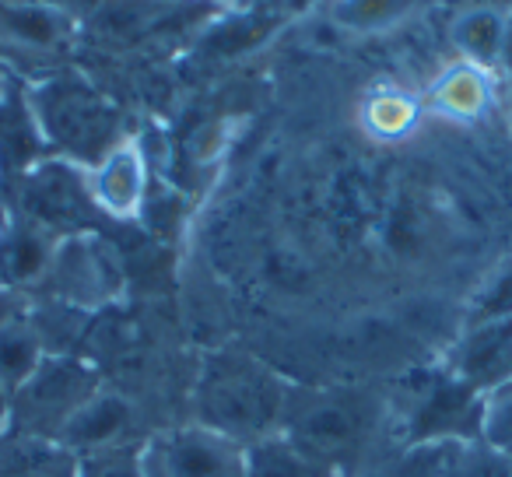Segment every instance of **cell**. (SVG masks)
Listing matches in <instances>:
<instances>
[{"mask_svg":"<svg viewBox=\"0 0 512 477\" xmlns=\"http://www.w3.org/2000/svg\"><path fill=\"white\" fill-rule=\"evenodd\" d=\"M144 477H246L242 449L235 439L207 425L179 428L141 453Z\"/></svg>","mask_w":512,"mask_h":477,"instance_id":"1","label":"cell"},{"mask_svg":"<svg viewBox=\"0 0 512 477\" xmlns=\"http://www.w3.org/2000/svg\"><path fill=\"white\" fill-rule=\"evenodd\" d=\"M15 393V411L22 421L64 428L95 397V379L74 362H39V369Z\"/></svg>","mask_w":512,"mask_h":477,"instance_id":"2","label":"cell"},{"mask_svg":"<svg viewBox=\"0 0 512 477\" xmlns=\"http://www.w3.org/2000/svg\"><path fill=\"white\" fill-rule=\"evenodd\" d=\"M200 404L207 414V428L214 432L228 435V428L232 432H264L278 414L281 393L267 379L228 372L225 379H211L204 386Z\"/></svg>","mask_w":512,"mask_h":477,"instance_id":"3","label":"cell"},{"mask_svg":"<svg viewBox=\"0 0 512 477\" xmlns=\"http://www.w3.org/2000/svg\"><path fill=\"white\" fill-rule=\"evenodd\" d=\"M463 383L474 390H495L512 379V320H491L474 330L460 355Z\"/></svg>","mask_w":512,"mask_h":477,"instance_id":"4","label":"cell"},{"mask_svg":"<svg viewBox=\"0 0 512 477\" xmlns=\"http://www.w3.org/2000/svg\"><path fill=\"white\" fill-rule=\"evenodd\" d=\"M127 407L116 397H92L64 428H60V442L67 449H81V453H99V449H113V439L127 428Z\"/></svg>","mask_w":512,"mask_h":477,"instance_id":"5","label":"cell"},{"mask_svg":"<svg viewBox=\"0 0 512 477\" xmlns=\"http://www.w3.org/2000/svg\"><path fill=\"white\" fill-rule=\"evenodd\" d=\"M246 477H334L327 460L292 439H260L242 453Z\"/></svg>","mask_w":512,"mask_h":477,"instance_id":"6","label":"cell"},{"mask_svg":"<svg viewBox=\"0 0 512 477\" xmlns=\"http://www.w3.org/2000/svg\"><path fill=\"white\" fill-rule=\"evenodd\" d=\"M463 460H467L463 442H421L386 477H463Z\"/></svg>","mask_w":512,"mask_h":477,"instance_id":"7","label":"cell"},{"mask_svg":"<svg viewBox=\"0 0 512 477\" xmlns=\"http://www.w3.org/2000/svg\"><path fill=\"white\" fill-rule=\"evenodd\" d=\"M36 369H39L36 337H29L18 327H0V386L8 393H15Z\"/></svg>","mask_w":512,"mask_h":477,"instance_id":"8","label":"cell"},{"mask_svg":"<svg viewBox=\"0 0 512 477\" xmlns=\"http://www.w3.org/2000/svg\"><path fill=\"white\" fill-rule=\"evenodd\" d=\"M57 134H64L74 144H99L106 137V120L99 116V106L85 95H64L57 102Z\"/></svg>","mask_w":512,"mask_h":477,"instance_id":"9","label":"cell"},{"mask_svg":"<svg viewBox=\"0 0 512 477\" xmlns=\"http://www.w3.org/2000/svg\"><path fill=\"white\" fill-rule=\"evenodd\" d=\"M102 200L116 211H130L141 197V169H137V158L130 151H120V155L109 158V165L102 169L99 179Z\"/></svg>","mask_w":512,"mask_h":477,"instance_id":"10","label":"cell"},{"mask_svg":"<svg viewBox=\"0 0 512 477\" xmlns=\"http://www.w3.org/2000/svg\"><path fill=\"white\" fill-rule=\"evenodd\" d=\"M481 435L491 449L512 453V379L484 397V414H481Z\"/></svg>","mask_w":512,"mask_h":477,"instance_id":"11","label":"cell"},{"mask_svg":"<svg viewBox=\"0 0 512 477\" xmlns=\"http://www.w3.org/2000/svg\"><path fill=\"white\" fill-rule=\"evenodd\" d=\"M78 477H144L141 453L130 449H99L78 463Z\"/></svg>","mask_w":512,"mask_h":477,"instance_id":"12","label":"cell"},{"mask_svg":"<svg viewBox=\"0 0 512 477\" xmlns=\"http://www.w3.org/2000/svg\"><path fill=\"white\" fill-rule=\"evenodd\" d=\"M477 320H512V271H505L495 285L484 292V299L477 302Z\"/></svg>","mask_w":512,"mask_h":477,"instance_id":"13","label":"cell"},{"mask_svg":"<svg viewBox=\"0 0 512 477\" xmlns=\"http://www.w3.org/2000/svg\"><path fill=\"white\" fill-rule=\"evenodd\" d=\"M498 43V25L495 18L488 15H474L467 25H463V46L474 53H481V57H488L491 50H495Z\"/></svg>","mask_w":512,"mask_h":477,"instance_id":"14","label":"cell"},{"mask_svg":"<svg viewBox=\"0 0 512 477\" xmlns=\"http://www.w3.org/2000/svg\"><path fill=\"white\" fill-rule=\"evenodd\" d=\"M8 22L11 29H18L32 43H50L53 39V22L43 11H8Z\"/></svg>","mask_w":512,"mask_h":477,"instance_id":"15","label":"cell"},{"mask_svg":"<svg viewBox=\"0 0 512 477\" xmlns=\"http://www.w3.org/2000/svg\"><path fill=\"white\" fill-rule=\"evenodd\" d=\"M11 267H15V274H32L39 267V246L32 243V239H18L15 250H11Z\"/></svg>","mask_w":512,"mask_h":477,"instance_id":"16","label":"cell"},{"mask_svg":"<svg viewBox=\"0 0 512 477\" xmlns=\"http://www.w3.org/2000/svg\"><path fill=\"white\" fill-rule=\"evenodd\" d=\"M393 11V0H355V15L362 18H383Z\"/></svg>","mask_w":512,"mask_h":477,"instance_id":"17","label":"cell"},{"mask_svg":"<svg viewBox=\"0 0 512 477\" xmlns=\"http://www.w3.org/2000/svg\"><path fill=\"white\" fill-rule=\"evenodd\" d=\"M11 414V393L0 386V425H4V418Z\"/></svg>","mask_w":512,"mask_h":477,"instance_id":"18","label":"cell"},{"mask_svg":"<svg viewBox=\"0 0 512 477\" xmlns=\"http://www.w3.org/2000/svg\"><path fill=\"white\" fill-rule=\"evenodd\" d=\"M0 327H8V299L0 295Z\"/></svg>","mask_w":512,"mask_h":477,"instance_id":"19","label":"cell"},{"mask_svg":"<svg viewBox=\"0 0 512 477\" xmlns=\"http://www.w3.org/2000/svg\"><path fill=\"white\" fill-rule=\"evenodd\" d=\"M295 4H306V0H295Z\"/></svg>","mask_w":512,"mask_h":477,"instance_id":"20","label":"cell"}]
</instances>
